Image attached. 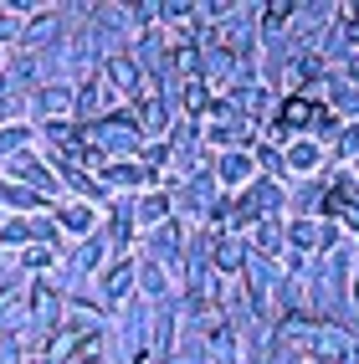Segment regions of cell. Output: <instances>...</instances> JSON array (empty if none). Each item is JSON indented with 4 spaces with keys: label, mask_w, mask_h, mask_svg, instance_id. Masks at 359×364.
Instances as JSON below:
<instances>
[{
    "label": "cell",
    "mask_w": 359,
    "mask_h": 364,
    "mask_svg": "<svg viewBox=\"0 0 359 364\" xmlns=\"http://www.w3.org/2000/svg\"><path fill=\"white\" fill-rule=\"evenodd\" d=\"M308 118H323L308 98H287V103H282V124H308Z\"/></svg>",
    "instance_id": "cell-1"
},
{
    "label": "cell",
    "mask_w": 359,
    "mask_h": 364,
    "mask_svg": "<svg viewBox=\"0 0 359 364\" xmlns=\"http://www.w3.org/2000/svg\"><path fill=\"white\" fill-rule=\"evenodd\" d=\"M328 215H344L349 226H359V205L344 196V190H333V196H328Z\"/></svg>",
    "instance_id": "cell-2"
},
{
    "label": "cell",
    "mask_w": 359,
    "mask_h": 364,
    "mask_svg": "<svg viewBox=\"0 0 359 364\" xmlns=\"http://www.w3.org/2000/svg\"><path fill=\"white\" fill-rule=\"evenodd\" d=\"M185 108H190V113L205 108V87H200V82H185Z\"/></svg>",
    "instance_id": "cell-3"
},
{
    "label": "cell",
    "mask_w": 359,
    "mask_h": 364,
    "mask_svg": "<svg viewBox=\"0 0 359 364\" xmlns=\"http://www.w3.org/2000/svg\"><path fill=\"white\" fill-rule=\"evenodd\" d=\"M113 77L124 82V87H139V77H134V67H129L124 57H113Z\"/></svg>",
    "instance_id": "cell-4"
},
{
    "label": "cell",
    "mask_w": 359,
    "mask_h": 364,
    "mask_svg": "<svg viewBox=\"0 0 359 364\" xmlns=\"http://www.w3.org/2000/svg\"><path fill=\"white\" fill-rule=\"evenodd\" d=\"M314 159H318V149H314V144H298V149H293V164H298V169H308Z\"/></svg>",
    "instance_id": "cell-5"
},
{
    "label": "cell",
    "mask_w": 359,
    "mask_h": 364,
    "mask_svg": "<svg viewBox=\"0 0 359 364\" xmlns=\"http://www.w3.org/2000/svg\"><path fill=\"white\" fill-rule=\"evenodd\" d=\"M287 11H293V6H282V0H277V6H267V21L277 26V21H287Z\"/></svg>",
    "instance_id": "cell-6"
}]
</instances>
